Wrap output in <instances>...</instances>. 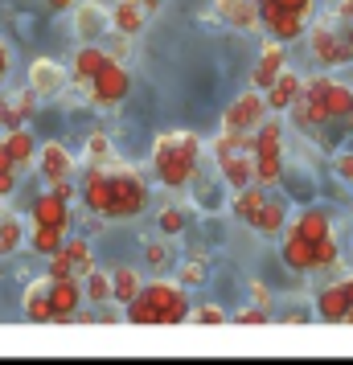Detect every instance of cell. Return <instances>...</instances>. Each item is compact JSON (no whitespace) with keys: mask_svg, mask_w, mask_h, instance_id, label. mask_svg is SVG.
Returning <instances> with one entry per match:
<instances>
[{"mask_svg":"<svg viewBox=\"0 0 353 365\" xmlns=\"http://www.w3.org/2000/svg\"><path fill=\"white\" fill-rule=\"evenodd\" d=\"M62 255H66V263L74 267V275L83 279L86 271L95 267V250H91V242H86L83 234H74V238H62Z\"/></svg>","mask_w":353,"mask_h":365,"instance_id":"28","label":"cell"},{"mask_svg":"<svg viewBox=\"0 0 353 365\" xmlns=\"http://www.w3.org/2000/svg\"><path fill=\"white\" fill-rule=\"evenodd\" d=\"M287 205L280 197H263V205H259V210H255L251 214V222H247V226H251V230H259V234H280L284 230V222H287Z\"/></svg>","mask_w":353,"mask_h":365,"instance_id":"18","label":"cell"},{"mask_svg":"<svg viewBox=\"0 0 353 365\" xmlns=\"http://www.w3.org/2000/svg\"><path fill=\"white\" fill-rule=\"evenodd\" d=\"M135 4H140V9H144V13H148V17H152V13H156V9H160L165 0H135Z\"/></svg>","mask_w":353,"mask_h":365,"instance_id":"51","label":"cell"},{"mask_svg":"<svg viewBox=\"0 0 353 365\" xmlns=\"http://www.w3.org/2000/svg\"><path fill=\"white\" fill-rule=\"evenodd\" d=\"M214 13H218L230 29H259V9L255 0H214Z\"/></svg>","mask_w":353,"mask_h":365,"instance_id":"16","label":"cell"},{"mask_svg":"<svg viewBox=\"0 0 353 365\" xmlns=\"http://www.w3.org/2000/svg\"><path fill=\"white\" fill-rule=\"evenodd\" d=\"M83 205L91 210V214H99L103 217V205H107V168L103 165H91V173H86V181H83Z\"/></svg>","mask_w":353,"mask_h":365,"instance_id":"22","label":"cell"},{"mask_svg":"<svg viewBox=\"0 0 353 365\" xmlns=\"http://www.w3.org/2000/svg\"><path fill=\"white\" fill-rule=\"evenodd\" d=\"M263 197H267V189L263 185H242V189H235V197H230V214L238 217V222H251V214L263 205Z\"/></svg>","mask_w":353,"mask_h":365,"instance_id":"27","label":"cell"},{"mask_svg":"<svg viewBox=\"0 0 353 365\" xmlns=\"http://www.w3.org/2000/svg\"><path fill=\"white\" fill-rule=\"evenodd\" d=\"M29 217H34V226H58V230H70V226H74L70 205H66L62 197H53L50 189H46L41 197H34V205H29Z\"/></svg>","mask_w":353,"mask_h":365,"instance_id":"10","label":"cell"},{"mask_svg":"<svg viewBox=\"0 0 353 365\" xmlns=\"http://www.w3.org/2000/svg\"><path fill=\"white\" fill-rule=\"evenodd\" d=\"M333 259H341V242H337V234L329 230L324 238L312 242V267H324V263H333Z\"/></svg>","mask_w":353,"mask_h":365,"instance_id":"35","label":"cell"},{"mask_svg":"<svg viewBox=\"0 0 353 365\" xmlns=\"http://www.w3.org/2000/svg\"><path fill=\"white\" fill-rule=\"evenodd\" d=\"M50 275H41L25 287V316L34 320V324H50Z\"/></svg>","mask_w":353,"mask_h":365,"instance_id":"21","label":"cell"},{"mask_svg":"<svg viewBox=\"0 0 353 365\" xmlns=\"http://www.w3.org/2000/svg\"><path fill=\"white\" fill-rule=\"evenodd\" d=\"M50 193H53V197H62V201L70 205V201L78 197V185H74V181L66 177V181H53V185H50Z\"/></svg>","mask_w":353,"mask_h":365,"instance_id":"47","label":"cell"},{"mask_svg":"<svg viewBox=\"0 0 353 365\" xmlns=\"http://www.w3.org/2000/svg\"><path fill=\"white\" fill-rule=\"evenodd\" d=\"M17 173H21V168L9 160V152L0 148V197H9V193L17 189Z\"/></svg>","mask_w":353,"mask_h":365,"instance_id":"40","label":"cell"},{"mask_svg":"<svg viewBox=\"0 0 353 365\" xmlns=\"http://www.w3.org/2000/svg\"><path fill=\"white\" fill-rule=\"evenodd\" d=\"M329 230H333V222H329L324 210H304V214L292 222V234H300L304 242H317V238H324Z\"/></svg>","mask_w":353,"mask_h":365,"instance_id":"30","label":"cell"},{"mask_svg":"<svg viewBox=\"0 0 353 365\" xmlns=\"http://www.w3.org/2000/svg\"><path fill=\"white\" fill-rule=\"evenodd\" d=\"M333 29L337 37H341V46H345V53H349V62H353V17H341V13H333Z\"/></svg>","mask_w":353,"mask_h":365,"instance_id":"42","label":"cell"},{"mask_svg":"<svg viewBox=\"0 0 353 365\" xmlns=\"http://www.w3.org/2000/svg\"><path fill=\"white\" fill-rule=\"evenodd\" d=\"M284 181V152H255V185H271Z\"/></svg>","mask_w":353,"mask_h":365,"instance_id":"29","label":"cell"},{"mask_svg":"<svg viewBox=\"0 0 353 365\" xmlns=\"http://www.w3.org/2000/svg\"><path fill=\"white\" fill-rule=\"evenodd\" d=\"M251 135H255V152H284V123H280V115H267Z\"/></svg>","mask_w":353,"mask_h":365,"instance_id":"31","label":"cell"},{"mask_svg":"<svg viewBox=\"0 0 353 365\" xmlns=\"http://www.w3.org/2000/svg\"><path fill=\"white\" fill-rule=\"evenodd\" d=\"M46 4H50L53 13H66V9H74V4H78V0H46Z\"/></svg>","mask_w":353,"mask_h":365,"instance_id":"50","label":"cell"},{"mask_svg":"<svg viewBox=\"0 0 353 365\" xmlns=\"http://www.w3.org/2000/svg\"><path fill=\"white\" fill-rule=\"evenodd\" d=\"M349 107H353V86L329 78V86H324V111H329V119L341 123V119L349 115Z\"/></svg>","mask_w":353,"mask_h":365,"instance_id":"26","label":"cell"},{"mask_svg":"<svg viewBox=\"0 0 353 365\" xmlns=\"http://www.w3.org/2000/svg\"><path fill=\"white\" fill-rule=\"evenodd\" d=\"M34 165H37V173H41V181L53 185V181H66V177H74L78 160L70 156V148H62L58 140H50V144H37Z\"/></svg>","mask_w":353,"mask_h":365,"instance_id":"7","label":"cell"},{"mask_svg":"<svg viewBox=\"0 0 353 365\" xmlns=\"http://www.w3.org/2000/svg\"><path fill=\"white\" fill-rule=\"evenodd\" d=\"M267 103H263V91H242L230 107H226V115H222V132H255L263 119H267Z\"/></svg>","mask_w":353,"mask_h":365,"instance_id":"5","label":"cell"},{"mask_svg":"<svg viewBox=\"0 0 353 365\" xmlns=\"http://www.w3.org/2000/svg\"><path fill=\"white\" fill-rule=\"evenodd\" d=\"M62 238H66V230H58V226H34V234H29V247L37 250V255H58L62 250Z\"/></svg>","mask_w":353,"mask_h":365,"instance_id":"32","label":"cell"},{"mask_svg":"<svg viewBox=\"0 0 353 365\" xmlns=\"http://www.w3.org/2000/svg\"><path fill=\"white\" fill-rule=\"evenodd\" d=\"M140 296L156 308V324H185L189 320V299L181 283H168V279H152L140 287Z\"/></svg>","mask_w":353,"mask_h":365,"instance_id":"3","label":"cell"},{"mask_svg":"<svg viewBox=\"0 0 353 365\" xmlns=\"http://www.w3.org/2000/svg\"><path fill=\"white\" fill-rule=\"evenodd\" d=\"M341 287H345V296H349V308H353V275H345V279H341Z\"/></svg>","mask_w":353,"mask_h":365,"instance_id":"52","label":"cell"},{"mask_svg":"<svg viewBox=\"0 0 353 365\" xmlns=\"http://www.w3.org/2000/svg\"><path fill=\"white\" fill-rule=\"evenodd\" d=\"M74 29H78V37H83V41H99V37L111 29L107 9H103V4H95V0H83V4H78V13H74Z\"/></svg>","mask_w":353,"mask_h":365,"instance_id":"14","label":"cell"},{"mask_svg":"<svg viewBox=\"0 0 353 365\" xmlns=\"http://www.w3.org/2000/svg\"><path fill=\"white\" fill-rule=\"evenodd\" d=\"M189 320L193 324H226V312L218 304H202V308H189Z\"/></svg>","mask_w":353,"mask_h":365,"instance_id":"41","label":"cell"},{"mask_svg":"<svg viewBox=\"0 0 353 365\" xmlns=\"http://www.w3.org/2000/svg\"><path fill=\"white\" fill-rule=\"evenodd\" d=\"M62 86H66V70L58 66L53 58H37L34 66H29V91H34L37 99L62 95Z\"/></svg>","mask_w":353,"mask_h":365,"instance_id":"9","label":"cell"},{"mask_svg":"<svg viewBox=\"0 0 353 365\" xmlns=\"http://www.w3.org/2000/svg\"><path fill=\"white\" fill-rule=\"evenodd\" d=\"M9 103H13V111L21 115V123H25V119H34V111H37V95L29 91V86H25V91H13V95H9Z\"/></svg>","mask_w":353,"mask_h":365,"instance_id":"39","label":"cell"},{"mask_svg":"<svg viewBox=\"0 0 353 365\" xmlns=\"http://www.w3.org/2000/svg\"><path fill=\"white\" fill-rule=\"evenodd\" d=\"M0 148L9 152V160L17 168H25V165H34V152H37V140L25 128H13V132H4L0 135Z\"/></svg>","mask_w":353,"mask_h":365,"instance_id":"20","label":"cell"},{"mask_svg":"<svg viewBox=\"0 0 353 365\" xmlns=\"http://www.w3.org/2000/svg\"><path fill=\"white\" fill-rule=\"evenodd\" d=\"M205 275H210V271H205L202 259H189V263H181V271H177V283H181V287H198V283H205Z\"/></svg>","mask_w":353,"mask_h":365,"instance_id":"38","label":"cell"},{"mask_svg":"<svg viewBox=\"0 0 353 365\" xmlns=\"http://www.w3.org/2000/svg\"><path fill=\"white\" fill-rule=\"evenodd\" d=\"M25 242V226L17 214H0V255H13Z\"/></svg>","mask_w":353,"mask_h":365,"instance_id":"33","label":"cell"},{"mask_svg":"<svg viewBox=\"0 0 353 365\" xmlns=\"http://www.w3.org/2000/svg\"><path fill=\"white\" fill-rule=\"evenodd\" d=\"M312 304H317V316L324 320V324H341V320H345V312H349V296H345L341 279H337V283H320Z\"/></svg>","mask_w":353,"mask_h":365,"instance_id":"11","label":"cell"},{"mask_svg":"<svg viewBox=\"0 0 353 365\" xmlns=\"http://www.w3.org/2000/svg\"><path fill=\"white\" fill-rule=\"evenodd\" d=\"M50 324H74V312L83 304V283L78 279H50Z\"/></svg>","mask_w":353,"mask_h":365,"instance_id":"8","label":"cell"},{"mask_svg":"<svg viewBox=\"0 0 353 365\" xmlns=\"http://www.w3.org/2000/svg\"><path fill=\"white\" fill-rule=\"evenodd\" d=\"M337 173L341 181H353V152H337Z\"/></svg>","mask_w":353,"mask_h":365,"instance_id":"48","label":"cell"},{"mask_svg":"<svg viewBox=\"0 0 353 365\" xmlns=\"http://www.w3.org/2000/svg\"><path fill=\"white\" fill-rule=\"evenodd\" d=\"M185 226H189V214H185V210H177V205H165V210H160V234H165V238L181 234Z\"/></svg>","mask_w":353,"mask_h":365,"instance_id":"36","label":"cell"},{"mask_svg":"<svg viewBox=\"0 0 353 365\" xmlns=\"http://www.w3.org/2000/svg\"><path fill=\"white\" fill-rule=\"evenodd\" d=\"M46 275H50V279H78V275H74V267L66 263V255H62V250H58V255H50V271H46Z\"/></svg>","mask_w":353,"mask_h":365,"instance_id":"43","label":"cell"},{"mask_svg":"<svg viewBox=\"0 0 353 365\" xmlns=\"http://www.w3.org/2000/svg\"><path fill=\"white\" fill-rule=\"evenodd\" d=\"M296 91H300V74L296 70H280L275 78L267 83V91H263V103H267L271 115H280V111H287V103L296 99Z\"/></svg>","mask_w":353,"mask_h":365,"instance_id":"13","label":"cell"},{"mask_svg":"<svg viewBox=\"0 0 353 365\" xmlns=\"http://www.w3.org/2000/svg\"><path fill=\"white\" fill-rule=\"evenodd\" d=\"M9 66H13V50H9V46H4V41H0V78H4V74H9Z\"/></svg>","mask_w":353,"mask_h":365,"instance_id":"49","label":"cell"},{"mask_svg":"<svg viewBox=\"0 0 353 365\" xmlns=\"http://www.w3.org/2000/svg\"><path fill=\"white\" fill-rule=\"evenodd\" d=\"M140 287H144V279H140L135 267H116V271H111V304L123 308L132 296H140Z\"/></svg>","mask_w":353,"mask_h":365,"instance_id":"24","label":"cell"},{"mask_svg":"<svg viewBox=\"0 0 353 365\" xmlns=\"http://www.w3.org/2000/svg\"><path fill=\"white\" fill-rule=\"evenodd\" d=\"M103 62H107V50H103L99 41H83V46L74 50V62H70V78H74L78 86H86Z\"/></svg>","mask_w":353,"mask_h":365,"instance_id":"15","label":"cell"},{"mask_svg":"<svg viewBox=\"0 0 353 365\" xmlns=\"http://www.w3.org/2000/svg\"><path fill=\"white\" fill-rule=\"evenodd\" d=\"M235 324H271V312L267 308H242V312H235Z\"/></svg>","mask_w":353,"mask_h":365,"instance_id":"46","label":"cell"},{"mask_svg":"<svg viewBox=\"0 0 353 365\" xmlns=\"http://www.w3.org/2000/svg\"><path fill=\"white\" fill-rule=\"evenodd\" d=\"M86 91H91V99L99 103V107H116V103L128 99V91H132V74L123 70V62L107 58V62L95 70V78L86 83Z\"/></svg>","mask_w":353,"mask_h":365,"instance_id":"4","label":"cell"},{"mask_svg":"<svg viewBox=\"0 0 353 365\" xmlns=\"http://www.w3.org/2000/svg\"><path fill=\"white\" fill-rule=\"evenodd\" d=\"M107 21H111V29H116L119 37H135V34H144V21H148V13H144L135 0H119L116 9L107 13Z\"/></svg>","mask_w":353,"mask_h":365,"instance_id":"17","label":"cell"},{"mask_svg":"<svg viewBox=\"0 0 353 365\" xmlns=\"http://www.w3.org/2000/svg\"><path fill=\"white\" fill-rule=\"evenodd\" d=\"M148 210V185L135 177L132 168H107V222H132Z\"/></svg>","mask_w":353,"mask_h":365,"instance_id":"2","label":"cell"},{"mask_svg":"<svg viewBox=\"0 0 353 365\" xmlns=\"http://www.w3.org/2000/svg\"><path fill=\"white\" fill-rule=\"evenodd\" d=\"M86 160H91V165H111V140L103 132H95L86 140Z\"/></svg>","mask_w":353,"mask_h":365,"instance_id":"37","label":"cell"},{"mask_svg":"<svg viewBox=\"0 0 353 365\" xmlns=\"http://www.w3.org/2000/svg\"><path fill=\"white\" fill-rule=\"evenodd\" d=\"M280 259H284L287 271H296V275H308V271H312V242H304L300 234L287 230L284 247H280Z\"/></svg>","mask_w":353,"mask_h":365,"instance_id":"19","label":"cell"},{"mask_svg":"<svg viewBox=\"0 0 353 365\" xmlns=\"http://www.w3.org/2000/svg\"><path fill=\"white\" fill-rule=\"evenodd\" d=\"M284 13H296V17H304V21H312V9H317V0H275Z\"/></svg>","mask_w":353,"mask_h":365,"instance_id":"44","label":"cell"},{"mask_svg":"<svg viewBox=\"0 0 353 365\" xmlns=\"http://www.w3.org/2000/svg\"><path fill=\"white\" fill-rule=\"evenodd\" d=\"M341 123H345V132H353V107H349V115L341 119Z\"/></svg>","mask_w":353,"mask_h":365,"instance_id":"53","label":"cell"},{"mask_svg":"<svg viewBox=\"0 0 353 365\" xmlns=\"http://www.w3.org/2000/svg\"><path fill=\"white\" fill-rule=\"evenodd\" d=\"M263 29H267L271 34V41H296V37H304V29H308V21L304 17H296V13H284V9H280V13H275V17L271 21H263Z\"/></svg>","mask_w":353,"mask_h":365,"instance_id":"23","label":"cell"},{"mask_svg":"<svg viewBox=\"0 0 353 365\" xmlns=\"http://www.w3.org/2000/svg\"><path fill=\"white\" fill-rule=\"evenodd\" d=\"M308 50H312V58H317L324 70H333V66H341V62H349V53H345V46H341V37H337V29H333V21L324 17V21H312L308 29Z\"/></svg>","mask_w":353,"mask_h":365,"instance_id":"6","label":"cell"},{"mask_svg":"<svg viewBox=\"0 0 353 365\" xmlns=\"http://www.w3.org/2000/svg\"><path fill=\"white\" fill-rule=\"evenodd\" d=\"M144 263H148V271H165V267L173 263V250H168L165 238H152V242H144Z\"/></svg>","mask_w":353,"mask_h":365,"instance_id":"34","label":"cell"},{"mask_svg":"<svg viewBox=\"0 0 353 365\" xmlns=\"http://www.w3.org/2000/svg\"><path fill=\"white\" fill-rule=\"evenodd\" d=\"M284 66H287L284 41H267V46L259 50V62H255V70H251V86H255V91H267V83H271V78H275Z\"/></svg>","mask_w":353,"mask_h":365,"instance_id":"12","label":"cell"},{"mask_svg":"<svg viewBox=\"0 0 353 365\" xmlns=\"http://www.w3.org/2000/svg\"><path fill=\"white\" fill-rule=\"evenodd\" d=\"M78 283H83V299L86 304H95V308H107V304H111V275H107V271L91 267Z\"/></svg>","mask_w":353,"mask_h":365,"instance_id":"25","label":"cell"},{"mask_svg":"<svg viewBox=\"0 0 353 365\" xmlns=\"http://www.w3.org/2000/svg\"><path fill=\"white\" fill-rule=\"evenodd\" d=\"M202 165V140L193 132H168L152 144V168L165 189H185Z\"/></svg>","mask_w":353,"mask_h":365,"instance_id":"1","label":"cell"},{"mask_svg":"<svg viewBox=\"0 0 353 365\" xmlns=\"http://www.w3.org/2000/svg\"><path fill=\"white\" fill-rule=\"evenodd\" d=\"M0 128H4V132H13V128H25V123H21V115L13 111L9 95H0Z\"/></svg>","mask_w":353,"mask_h":365,"instance_id":"45","label":"cell"}]
</instances>
